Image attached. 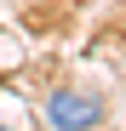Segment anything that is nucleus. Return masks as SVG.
<instances>
[{"instance_id":"obj_1","label":"nucleus","mask_w":126,"mask_h":131,"mask_svg":"<svg viewBox=\"0 0 126 131\" xmlns=\"http://www.w3.org/2000/svg\"><path fill=\"white\" fill-rule=\"evenodd\" d=\"M40 114H46V131H97L109 108H103V97H97V91H80V85H57V91H46Z\"/></svg>"}]
</instances>
